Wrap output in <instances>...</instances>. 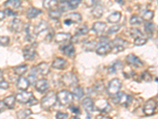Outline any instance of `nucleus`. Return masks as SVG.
<instances>
[{
  "label": "nucleus",
  "instance_id": "c756f323",
  "mask_svg": "<svg viewBox=\"0 0 158 119\" xmlns=\"http://www.w3.org/2000/svg\"><path fill=\"white\" fill-rule=\"evenodd\" d=\"M61 11H59V9L58 10H50L48 12V15L49 17H50V18H52V19H54V20H56V19H59V18H60V17H61Z\"/></svg>",
  "mask_w": 158,
  "mask_h": 119
},
{
  "label": "nucleus",
  "instance_id": "052dcab7",
  "mask_svg": "<svg viewBox=\"0 0 158 119\" xmlns=\"http://www.w3.org/2000/svg\"><path fill=\"white\" fill-rule=\"evenodd\" d=\"M2 70L0 69V77H2Z\"/></svg>",
  "mask_w": 158,
  "mask_h": 119
},
{
  "label": "nucleus",
  "instance_id": "a878e982",
  "mask_svg": "<svg viewBox=\"0 0 158 119\" xmlns=\"http://www.w3.org/2000/svg\"><path fill=\"white\" fill-rule=\"evenodd\" d=\"M16 101V98L15 96H9V97H6L3 100V103L5 104V106L8 108H13L15 107V103Z\"/></svg>",
  "mask_w": 158,
  "mask_h": 119
},
{
  "label": "nucleus",
  "instance_id": "4be33fe9",
  "mask_svg": "<svg viewBox=\"0 0 158 119\" xmlns=\"http://www.w3.org/2000/svg\"><path fill=\"white\" fill-rule=\"evenodd\" d=\"M104 14V8L101 4L97 3L92 11V15L95 18H100Z\"/></svg>",
  "mask_w": 158,
  "mask_h": 119
},
{
  "label": "nucleus",
  "instance_id": "e433bc0d",
  "mask_svg": "<svg viewBox=\"0 0 158 119\" xmlns=\"http://www.w3.org/2000/svg\"><path fill=\"white\" fill-rule=\"evenodd\" d=\"M58 8L61 12H65V11H68L70 8V6H69L68 2L67 1H65V0H63L61 2H59V6H58Z\"/></svg>",
  "mask_w": 158,
  "mask_h": 119
},
{
  "label": "nucleus",
  "instance_id": "9d476101",
  "mask_svg": "<svg viewBox=\"0 0 158 119\" xmlns=\"http://www.w3.org/2000/svg\"><path fill=\"white\" fill-rule=\"evenodd\" d=\"M23 54L25 60H32L34 59L35 56H36V50H35V48L33 47L32 45L25 46L23 49Z\"/></svg>",
  "mask_w": 158,
  "mask_h": 119
},
{
  "label": "nucleus",
  "instance_id": "423d86ee",
  "mask_svg": "<svg viewBox=\"0 0 158 119\" xmlns=\"http://www.w3.org/2000/svg\"><path fill=\"white\" fill-rule=\"evenodd\" d=\"M97 53L100 56H105L110 52H111V46L110 43L107 41H104V42H101L98 44L97 47V50H96Z\"/></svg>",
  "mask_w": 158,
  "mask_h": 119
},
{
  "label": "nucleus",
  "instance_id": "603ef678",
  "mask_svg": "<svg viewBox=\"0 0 158 119\" xmlns=\"http://www.w3.org/2000/svg\"><path fill=\"white\" fill-rule=\"evenodd\" d=\"M119 29H120V26L119 25H114V26H112V27H111L109 29V30H108V33H116L118 32V30H119Z\"/></svg>",
  "mask_w": 158,
  "mask_h": 119
},
{
  "label": "nucleus",
  "instance_id": "0eeeda50",
  "mask_svg": "<svg viewBox=\"0 0 158 119\" xmlns=\"http://www.w3.org/2000/svg\"><path fill=\"white\" fill-rule=\"evenodd\" d=\"M81 21V15L78 13H70L66 16L64 24L67 25H71L72 23H79Z\"/></svg>",
  "mask_w": 158,
  "mask_h": 119
},
{
  "label": "nucleus",
  "instance_id": "864d4df0",
  "mask_svg": "<svg viewBox=\"0 0 158 119\" xmlns=\"http://www.w3.org/2000/svg\"><path fill=\"white\" fill-rule=\"evenodd\" d=\"M68 117V114L63 113V112H58L56 114V118H67Z\"/></svg>",
  "mask_w": 158,
  "mask_h": 119
},
{
  "label": "nucleus",
  "instance_id": "f704fd0d",
  "mask_svg": "<svg viewBox=\"0 0 158 119\" xmlns=\"http://www.w3.org/2000/svg\"><path fill=\"white\" fill-rule=\"evenodd\" d=\"M131 25H141L143 22V18L138 15H133L130 19Z\"/></svg>",
  "mask_w": 158,
  "mask_h": 119
},
{
  "label": "nucleus",
  "instance_id": "dca6fc26",
  "mask_svg": "<svg viewBox=\"0 0 158 119\" xmlns=\"http://www.w3.org/2000/svg\"><path fill=\"white\" fill-rule=\"evenodd\" d=\"M82 107H84L85 110L89 114H91L94 110V103L90 98H85L81 103Z\"/></svg>",
  "mask_w": 158,
  "mask_h": 119
},
{
  "label": "nucleus",
  "instance_id": "39448f33",
  "mask_svg": "<svg viewBox=\"0 0 158 119\" xmlns=\"http://www.w3.org/2000/svg\"><path fill=\"white\" fill-rule=\"evenodd\" d=\"M62 82L65 86L71 87L77 83V78L76 77L74 73L67 72L62 76Z\"/></svg>",
  "mask_w": 158,
  "mask_h": 119
},
{
  "label": "nucleus",
  "instance_id": "f257e3e1",
  "mask_svg": "<svg viewBox=\"0 0 158 119\" xmlns=\"http://www.w3.org/2000/svg\"><path fill=\"white\" fill-rule=\"evenodd\" d=\"M56 102H57V95L55 94L54 91H50L43 97L41 100V106L43 108L48 110L51 107H54Z\"/></svg>",
  "mask_w": 158,
  "mask_h": 119
},
{
  "label": "nucleus",
  "instance_id": "a19ab883",
  "mask_svg": "<svg viewBox=\"0 0 158 119\" xmlns=\"http://www.w3.org/2000/svg\"><path fill=\"white\" fill-rule=\"evenodd\" d=\"M130 34L131 35L132 37H139L142 36V33L140 30L136 28H133V29H130L129 30Z\"/></svg>",
  "mask_w": 158,
  "mask_h": 119
},
{
  "label": "nucleus",
  "instance_id": "473e14b6",
  "mask_svg": "<svg viewBox=\"0 0 158 119\" xmlns=\"http://www.w3.org/2000/svg\"><path fill=\"white\" fill-rule=\"evenodd\" d=\"M36 71H35V69L33 68L32 70V72H31L30 74H29V76H28V80H29V84L32 85V86H35L36 81H37V80H36Z\"/></svg>",
  "mask_w": 158,
  "mask_h": 119
},
{
  "label": "nucleus",
  "instance_id": "f8f14e48",
  "mask_svg": "<svg viewBox=\"0 0 158 119\" xmlns=\"http://www.w3.org/2000/svg\"><path fill=\"white\" fill-rule=\"evenodd\" d=\"M126 60L129 64L132 65V66H134V67L135 68H140L143 65L142 62L141 61V60L139 59L138 56H135L134 54L128 55V56H127Z\"/></svg>",
  "mask_w": 158,
  "mask_h": 119
},
{
  "label": "nucleus",
  "instance_id": "ddd939ff",
  "mask_svg": "<svg viewBox=\"0 0 158 119\" xmlns=\"http://www.w3.org/2000/svg\"><path fill=\"white\" fill-rule=\"evenodd\" d=\"M35 87H36V90L40 93H44L48 88V82L47 81V79H40L37 80L35 84Z\"/></svg>",
  "mask_w": 158,
  "mask_h": 119
},
{
  "label": "nucleus",
  "instance_id": "5701e85b",
  "mask_svg": "<svg viewBox=\"0 0 158 119\" xmlns=\"http://www.w3.org/2000/svg\"><path fill=\"white\" fill-rule=\"evenodd\" d=\"M67 64V61L63 58H56L53 63H52V67L56 69H63Z\"/></svg>",
  "mask_w": 158,
  "mask_h": 119
},
{
  "label": "nucleus",
  "instance_id": "de8ad7c7",
  "mask_svg": "<svg viewBox=\"0 0 158 119\" xmlns=\"http://www.w3.org/2000/svg\"><path fill=\"white\" fill-rule=\"evenodd\" d=\"M9 87V83L6 81H5L4 78L0 77V89H3V90H6V89H8Z\"/></svg>",
  "mask_w": 158,
  "mask_h": 119
},
{
  "label": "nucleus",
  "instance_id": "3c124183",
  "mask_svg": "<svg viewBox=\"0 0 158 119\" xmlns=\"http://www.w3.org/2000/svg\"><path fill=\"white\" fill-rule=\"evenodd\" d=\"M5 13L6 16H8V17H11V16H16L17 15V13L14 12V11H12L11 9H9V8H6L4 11Z\"/></svg>",
  "mask_w": 158,
  "mask_h": 119
},
{
  "label": "nucleus",
  "instance_id": "7ed1b4c3",
  "mask_svg": "<svg viewBox=\"0 0 158 119\" xmlns=\"http://www.w3.org/2000/svg\"><path fill=\"white\" fill-rule=\"evenodd\" d=\"M57 100L59 104L62 106H67L70 104L73 101V94L68 90H62L59 91L57 95Z\"/></svg>",
  "mask_w": 158,
  "mask_h": 119
},
{
  "label": "nucleus",
  "instance_id": "a18cd8bd",
  "mask_svg": "<svg viewBox=\"0 0 158 119\" xmlns=\"http://www.w3.org/2000/svg\"><path fill=\"white\" fill-rule=\"evenodd\" d=\"M146 43V39L143 38L142 37H137L135 41V45L137 46H142V45H145Z\"/></svg>",
  "mask_w": 158,
  "mask_h": 119
},
{
  "label": "nucleus",
  "instance_id": "bf43d9fd",
  "mask_svg": "<svg viewBox=\"0 0 158 119\" xmlns=\"http://www.w3.org/2000/svg\"><path fill=\"white\" fill-rule=\"evenodd\" d=\"M115 1L119 5H123L124 4V0H115Z\"/></svg>",
  "mask_w": 158,
  "mask_h": 119
},
{
  "label": "nucleus",
  "instance_id": "72a5a7b5",
  "mask_svg": "<svg viewBox=\"0 0 158 119\" xmlns=\"http://www.w3.org/2000/svg\"><path fill=\"white\" fill-rule=\"evenodd\" d=\"M123 68V64L121 62L119 61H116L115 64H112V66H111V67L109 68V69H108V72H110V73H115V72H118L119 69H121Z\"/></svg>",
  "mask_w": 158,
  "mask_h": 119
},
{
  "label": "nucleus",
  "instance_id": "e2e57ef3",
  "mask_svg": "<svg viewBox=\"0 0 158 119\" xmlns=\"http://www.w3.org/2000/svg\"><path fill=\"white\" fill-rule=\"evenodd\" d=\"M157 2H158V0H157Z\"/></svg>",
  "mask_w": 158,
  "mask_h": 119
},
{
  "label": "nucleus",
  "instance_id": "0e129e2a",
  "mask_svg": "<svg viewBox=\"0 0 158 119\" xmlns=\"http://www.w3.org/2000/svg\"><path fill=\"white\" fill-rule=\"evenodd\" d=\"M57 1H58V0H57Z\"/></svg>",
  "mask_w": 158,
  "mask_h": 119
},
{
  "label": "nucleus",
  "instance_id": "49530a36",
  "mask_svg": "<svg viewBox=\"0 0 158 119\" xmlns=\"http://www.w3.org/2000/svg\"><path fill=\"white\" fill-rule=\"evenodd\" d=\"M99 0H85V6L86 7H92L98 3Z\"/></svg>",
  "mask_w": 158,
  "mask_h": 119
},
{
  "label": "nucleus",
  "instance_id": "37998d69",
  "mask_svg": "<svg viewBox=\"0 0 158 119\" xmlns=\"http://www.w3.org/2000/svg\"><path fill=\"white\" fill-rule=\"evenodd\" d=\"M77 34L79 35H86L89 33V28L86 25H81V27H79L77 30Z\"/></svg>",
  "mask_w": 158,
  "mask_h": 119
},
{
  "label": "nucleus",
  "instance_id": "c03bdc74",
  "mask_svg": "<svg viewBox=\"0 0 158 119\" xmlns=\"http://www.w3.org/2000/svg\"><path fill=\"white\" fill-rule=\"evenodd\" d=\"M10 44V37L6 36H0V45L7 46Z\"/></svg>",
  "mask_w": 158,
  "mask_h": 119
},
{
  "label": "nucleus",
  "instance_id": "4d7b16f0",
  "mask_svg": "<svg viewBox=\"0 0 158 119\" xmlns=\"http://www.w3.org/2000/svg\"><path fill=\"white\" fill-rule=\"evenodd\" d=\"M5 17H6L5 13H4L3 11H0V21H2V20L5 18Z\"/></svg>",
  "mask_w": 158,
  "mask_h": 119
},
{
  "label": "nucleus",
  "instance_id": "79ce46f5",
  "mask_svg": "<svg viewBox=\"0 0 158 119\" xmlns=\"http://www.w3.org/2000/svg\"><path fill=\"white\" fill-rule=\"evenodd\" d=\"M70 9H75L81 3V0H67Z\"/></svg>",
  "mask_w": 158,
  "mask_h": 119
},
{
  "label": "nucleus",
  "instance_id": "cd10ccee",
  "mask_svg": "<svg viewBox=\"0 0 158 119\" xmlns=\"http://www.w3.org/2000/svg\"><path fill=\"white\" fill-rule=\"evenodd\" d=\"M57 0H44L43 6L45 9L52 10L57 4Z\"/></svg>",
  "mask_w": 158,
  "mask_h": 119
},
{
  "label": "nucleus",
  "instance_id": "58836bf2",
  "mask_svg": "<svg viewBox=\"0 0 158 119\" xmlns=\"http://www.w3.org/2000/svg\"><path fill=\"white\" fill-rule=\"evenodd\" d=\"M153 16H154V12L152 11H146L142 14V18L146 21H150L153 19Z\"/></svg>",
  "mask_w": 158,
  "mask_h": 119
},
{
  "label": "nucleus",
  "instance_id": "09e8293b",
  "mask_svg": "<svg viewBox=\"0 0 158 119\" xmlns=\"http://www.w3.org/2000/svg\"><path fill=\"white\" fill-rule=\"evenodd\" d=\"M142 78L143 80L146 82H149L152 80V76L148 72H144L142 75Z\"/></svg>",
  "mask_w": 158,
  "mask_h": 119
},
{
  "label": "nucleus",
  "instance_id": "412c9836",
  "mask_svg": "<svg viewBox=\"0 0 158 119\" xmlns=\"http://www.w3.org/2000/svg\"><path fill=\"white\" fill-rule=\"evenodd\" d=\"M48 28V25L47 22H44V21H42V22H40L38 25L35 26L34 33L36 35L40 34V33L44 32L45 30H47Z\"/></svg>",
  "mask_w": 158,
  "mask_h": 119
},
{
  "label": "nucleus",
  "instance_id": "393cba45",
  "mask_svg": "<svg viewBox=\"0 0 158 119\" xmlns=\"http://www.w3.org/2000/svg\"><path fill=\"white\" fill-rule=\"evenodd\" d=\"M107 25L104 22H95L93 25V30L94 32H96L97 33H101L104 31V29H106Z\"/></svg>",
  "mask_w": 158,
  "mask_h": 119
},
{
  "label": "nucleus",
  "instance_id": "680f3d73",
  "mask_svg": "<svg viewBox=\"0 0 158 119\" xmlns=\"http://www.w3.org/2000/svg\"><path fill=\"white\" fill-rule=\"evenodd\" d=\"M156 46L158 47V38L156 40Z\"/></svg>",
  "mask_w": 158,
  "mask_h": 119
},
{
  "label": "nucleus",
  "instance_id": "b1692460",
  "mask_svg": "<svg viewBox=\"0 0 158 119\" xmlns=\"http://www.w3.org/2000/svg\"><path fill=\"white\" fill-rule=\"evenodd\" d=\"M97 107L99 110L102 113L107 111V110L109 109V104L105 99H101L97 102Z\"/></svg>",
  "mask_w": 158,
  "mask_h": 119
},
{
  "label": "nucleus",
  "instance_id": "2f4dec72",
  "mask_svg": "<svg viewBox=\"0 0 158 119\" xmlns=\"http://www.w3.org/2000/svg\"><path fill=\"white\" fill-rule=\"evenodd\" d=\"M73 95L77 99H80L84 95V91L81 87H76L73 90Z\"/></svg>",
  "mask_w": 158,
  "mask_h": 119
},
{
  "label": "nucleus",
  "instance_id": "20e7f679",
  "mask_svg": "<svg viewBox=\"0 0 158 119\" xmlns=\"http://www.w3.org/2000/svg\"><path fill=\"white\" fill-rule=\"evenodd\" d=\"M121 85H122V83L118 79H111L107 87L108 94L111 96H114L115 95H116L120 90Z\"/></svg>",
  "mask_w": 158,
  "mask_h": 119
},
{
  "label": "nucleus",
  "instance_id": "1a4fd4ad",
  "mask_svg": "<svg viewBox=\"0 0 158 119\" xmlns=\"http://www.w3.org/2000/svg\"><path fill=\"white\" fill-rule=\"evenodd\" d=\"M156 103L153 99H150L149 101H147L144 106L143 112L144 114L147 116H151L154 114L155 109H156Z\"/></svg>",
  "mask_w": 158,
  "mask_h": 119
},
{
  "label": "nucleus",
  "instance_id": "8fccbe9b",
  "mask_svg": "<svg viewBox=\"0 0 158 119\" xmlns=\"http://www.w3.org/2000/svg\"><path fill=\"white\" fill-rule=\"evenodd\" d=\"M70 110H71L72 113H74L75 114H81V110H80V108H79L77 106H75V105H71L70 107Z\"/></svg>",
  "mask_w": 158,
  "mask_h": 119
},
{
  "label": "nucleus",
  "instance_id": "f3484780",
  "mask_svg": "<svg viewBox=\"0 0 158 119\" xmlns=\"http://www.w3.org/2000/svg\"><path fill=\"white\" fill-rule=\"evenodd\" d=\"M62 51L63 52L66 56H67L68 57H74V54H75V49H74V45H72V44H68L67 45H64L63 47L61 48Z\"/></svg>",
  "mask_w": 158,
  "mask_h": 119
},
{
  "label": "nucleus",
  "instance_id": "6e6552de",
  "mask_svg": "<svg viewBox=\"0 0 158 119\" xmlns=\"http://www.w3.org/2000/svg\"><path fill=\"white\" fill-rule=\"evenodd\" d=\"M113 45L114 47L113 49H111V51L114 53H116V52H122V51L125 49L127 45V42H125L124 40L121 39L119 37H116L113 41Z\"/></svg>",
  "mask_w": 158,
  "mask_h": 119
},
{
  "label": "nucleus",
  "instance_id": "4468645a",
  "mask_svg": "<svg viewBox=\"0 0 158 119\" xmlns=\"http://www.w3.org/2000/svg\"><path fill=\"white\" fill-rule=\"evenodd\" d=\"M71 36L70 33H56L54 37V41L56 43H63V42H67L70 41Z\"/></svg>",
  "mask_w": 158,
  "mask_h": 119
},
{
  "label": "nucleus",
  "instance_id": "c9c22d12",
  "mask_svg": "<svg viewBox=\"0 0 158 119\" xmlns=\"http://www.w3.org/2000/svg\"><path fill=\"white\" fill-rule=\"evenodd\" d=\"M32 114V112L29 109H25L23 110H20L18 113L17 116H18V118H26L29 116H30Z\"/></svg>",
  "mask_w": 158,
  "mask_h": 119
},
{
  "label": "nucleus",
  "instance_id": "2eb2a0df",
  "mask_svg": "<svg viewBox=\"0 0 158 119\" xmlns=\"http://www.w3.org/2000/svg\"><path fill=\"white\" fill-rule=\"evenodd\" d=\"M10 29L11 31L15 33H19L23 29V24L22 22L18 18H15L11 22L10 26Z\"/></svg>",
  "mask_w": 158,
  "mask_h": 119
},
{
  "label": "nucleus",
  "instance_id": "bb28decb",
  "mask_svg": "<svg viewBox=\"0 0 158 119\" xmlns=\"http://www.w3.org/2000/svg\"><path fill=\"white\" fill-rule=\"evenodd\" d=\"M121 18V14L119 12H114L108 18V21L110 23H117Z\"/></svg>",
  "mask_w": 158,
  "mask_h": 119
},
{
  "label": "nucleus",
  "instance_id": "f03ea898",
  "mask_svg": "<svg viewBox=\"0 0 158 119\" xmlns=\"http://www.w3.org/2000/svg\"><path fill=\"white\" fill-rule=\"evenodd\" d=\"M112 101L115 104H119L122 106L127 107L131 104L132 102V97L130 95H127L123 92H118L116 95H115L112 99Z\"/></svg>",
  "mask_w": 158,
  "mask_h": 119
},
{
  "label": "nucleus",
  "instance_id": "ea45409f",
  "mask_svg": "<svg viewBox=\"0 0 158 119\" xmlns=\"http://www.w3.org/2000/svg\"><path fill=\"white\" fill-rule=\"evenodd\" d=\"M145 29H146V32L149 35H152L154 33L155 30V26L153 23L151 22H146V25H145Z\"/></svg>",
  "mask_w": 158,
  "mask_h": 119
},
{
  "label": "nucleus",
  "instance_id": "a211bd4d",
  "mask_svg": "<svg viewBox=\"0 0 158 119\" xmlns=\"http://www.w3.org/2000/svg\"><path fill=\"white\" fill-rule=\"evenodd\" d=\"M29 86V83L28 79H25L23 76L18 78V81H17V87L18 89L22 90H26Z\"/></svg>",
  "mask_w": 158,
  "mask_h": 119
},
{
  "label": "nucleus",
  "instance_id": "7c9ffc66",
  "mask_svg": "<svg viewBox=\"0 0 158 119\" xmlns=\"http://www.w3.org/2000/svg\"><path fill=\"white\" fill-rule=\"evenodd\" d=\"M14 70H15V73L17 75L22 76V75L25 74V72H27L28 66L27 65H20V66H18V67H15Z\"/></svg>",
  "mask_w": 158,
  "mask_h": 119
},
{
  "label": "nucleus",
  "instance_id": "13d9d810",
  "mask_svg": "<svg viewBox=\"0 0 158 119\" xmlns=\"http://www.w3.org/2000/svg\"><path fill=\"white\" fill-rule=\"evenodd\" d=\"M4 107H5V104H4L3 102L0 101V112L4 110Z\"/></svg>",
  "mask_w": 158,
  "mask_h": 119
},
{
  "label": "nucleus",
  "instance_id": "4c0bfd02",
  "mask_svg": "<svg viewBox=\"0 0 158 119\" xmlns=\"http://www.w3.org/2000/svg\"><path fill=\"white\" fill-rule=\"evenodd\" d=\"M97 46V43L95 42H85L83 45V48L85 51H93Z\"/></svg>",
  "mask_w": 158,
  "mask_h": 119
},
{
  "label": "nucleus",
  "instance_id": "5fc2aeb1",
  "mask_svg": "<svg viewBox=\"0 0 158 119\" xmlns=\"http://www.w3.org/2000/svg\"><path fill=\"white\" fill-rule=\"evenodd\" d=\"M38 103L37 99H36V98L34 97V96L32 95V97H31L30 100H29V105H31V106H33V105L36 104V103Z\"/></svg>",
  "mask_w": 158,
  "mask_h": 119
},
{
  "label": "nucleus",
  "instance_id": "6e6d98bb",
  "mask_svg": "<svg viewBox=\"0 0 158 119\" xmlns=\"http://www.w3.org/2000/svg\"><path fill=\"white\" fill-rule=\"evenodd\" d=\"M95 89L97 90V91L101 92L103 90V89H104V84H103V83H101V86H100V84H99V83H98V86H96Z\"/></svg>",
  "mask_w": 158,
  "mask_h": 119
},
{
  "label": "nucleus",
  "instance_id": "aec40b11",
  "mask_svg": "<svg viewBox=\"0 0 158 119\" xmlns=\"http://www.w3.org/2000/svg\"><path fill=\"white\" fill-rule=\"evenodd\" d=\"M21 4H22L21 0H7L4 3V6L6 7L9 8V9L15 10L21 7Z\"/></svg>",
  "mask_w": 158,
  "mask_h": 119
},
{
  "label": "nucleus",
  "instance_id": "9b49d317",
  "mask_svg": "<svg viewBox=\"0 0 158 119\" xmlns=\"http://www.w3.org/2000/svg\"><path fill=\"white\" fill-rule=\"evenodd\" d=\"M32 96V93L30 92H22V93H18L15 95V98H16V100L20 103H23V104H25V103H29V100H30L31 97Z\"/></svg>",
  "mask_w": 158,
  "mask_h": 119
},
{
  "label": "nucleus",
  "instance_id": "c85d7f7f",
  "mask_svg": "<svg viewBox=\"0 0 158 119\" xmlns=\"http://www.w3.org/2000/svg\"><path fill=\"white\" fill-rule=\"evenodd\" d=\"M41 13V11H40L39 9H36L35 7H32L27 12V18L29 19L36 18L37 15H39Z\"/></svg>",
  "mask_w": 158,
  "mask_h": 119
},
{
  "label": "nucleus",
  "instance_id": "6ab92c4d",
  "mask_svg": "<svg viewBox=\"0 0 158 119\" xmlns=\"http://www.w3.org/2000/svg\"><path fill=\"white\" fill-rule=\"evenodd\" d=\"M36 68L38 73L43 75V76H46V75H48L50 72L49 65L47 63H45V62H43V63L38 64Z\"/></svg>",
  "mask_w": 158,
  "mask_h": 119
}]
</instances>
